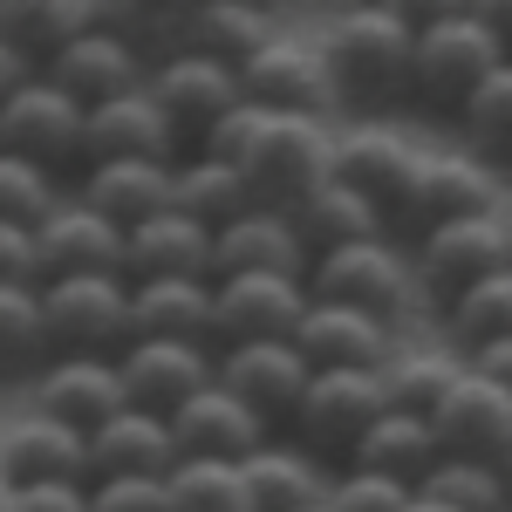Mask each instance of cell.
<instances>
[{
    "mask_svg": "<svg viewBox=\"0 0 512 512\" xmlns=\"http://www.w3.org/2000/svg\"><path fill=\"white\" fill-rule=\"evenodd\" d=\"M198 7H205V0H158V14H178V21H185V14H198Z\"/></svg>",
    "mask_w": 512,
    "mask_h": 512,
    "instance_id": "cell-51",
    "label": "cell"
},
{
    "mask_svg": "<svg viewBox=\"0 0 512 512\" xmlns=\"http://www.w3.org/2000/svg\"><path fill=\"white\" fill-rule=\"evenodd\" d=\"M260 7H280V0H260Z\"/></svg>",
    "mask_w": 512,
    "mask_h": 512,
    "instance_id": "cell-57",
    "label": "cell"
},
{
    "mask_svg": "<svg viewBox=\"0 0 512 512\" xmlns=\"http://www.w3.org/2000/svg\"><path fill=\"white\" fill-rule=\"evenodd\" d=\"M308 294H315V301L362 308V315L390 321V328H403V335H410V315L424 308V287H417V267H410V246H403L396 233L349 239V246H335V253H315Z\"/></svg>",
    "mask_w": 512,
    "mask_h": 512,
    "instance_id": "cell-2",
    "label": "cell"
},
{
    "mask_svg": "<svg viewBox=\"0 0 512 512\" xmlns=\"http://www.w3.org/2000/svg\"><path fill=\"white\" fill-rule=\"evenodd\" d=\"M328 69H335V89L355 117H383L390 103L410 96V48H417V28H403L383 0H349L335 21H328Z\"/></svg>",
    "mask_w": 512,
    "mask_h": 512,
    "instance_id": "cell-1",
    "label": "cell"
},
{
    "mask_svg": "<svg viewBox=\"0 0 512 512\" xmlns=\"http://www.w3.org/2000/svg\"><path fill=\"white\" fill-rule=\"evenodd\" d=\"M437 458H444V444H437L431 431V417H417V410H383L369 431L355 437V451H349V465H362V472H383V478H403L410 492H417V478L431 472Z\"/></svg>",
    "mask_w": 512,
    "mask_h": 512,
    "instance_id": "cell-30",
    "label": "cell"
},
{
    "mask_svg": "<svg viewBox=\"0 0 512 512\" xmlns=\"http://www.w3.org/2000/svg\"><path fill=\"white\" fill-rule=\"evenodd\" d=\"M89 512H171V485L164 478H96Z\"/></svg>",
    "mask_w": 512,
    "mask_h": 512,
    "instance_id": "cell-44",
    "label": "cell"
},
{
    "mask_svg": "<svg viewBox=\"0 0 512 512\" xmlns=\"http://www.w3.org/2000/svg\"><path fill=\"white\" fill-rule=\"evenodd\" d=\"M308 376H315V362L294 349V335L287 342H219V383L239 403H253L267 424H287L294 417Z\"/></svg>",
    "mask_w": 512,
    "mask_h": 512,
    "instance_id": "cell-18",
    "label": "cell"
},
{
    "mask_svg": "<svg viewBox=\"0 0 512 512\" xmlns=\"http://www.w3.org/2000/svg\"><path fill=\"white\" fill-rule=\"evenodd\" d=\"M431 431L444 444V458H485V465H499L512 444V390L492 383V376H478L472 362H465L458 390L431 410Z\"/></svg>",
    "mask_w": 512,
    "mask_h": 512,
    "instance_id": "cell-19",
    "label": "cell"
},
{
    "mask_svg": "<svg viewBox=\"0 0 512 512\" xmlns=\"http://www.w3.org/2000/svg\"><path fill=\"white\" fill-rule=\"evenodd\" d=\"M506 55L512 48L465 7V14H451V21H437V28L417 35V48H410V96H417L424 110L458 117V103H465Z\"/></svg>",
    "mask_w": 512,
    "mask_h": 512,
    "instance_id": "cell-4",
    "label": "cell"
},
{
    "mask_svg": "<svg viewBox=\"0 0 512 512\" xmlns=\"http://www.w3.org/2000/svg\"><path fill=\"white\" fill-rule=\"evenodd\" d=\"M403 512H451V506H437V499H424V492H410V506Z\"/></svg>",
    "mask_w": 512,
    "mask_h": 512,
    "instance_id": "cell-52",
    "label": "cell"
},
{
    "mask_svg": "<svg viewBox=\"0 0 512 512\" xmlns=\"http://www.w3.org/2000/svg\"><path fill=\"white\" fill-rule=\"evenodd\" d=\"M410 267H417V287L424 301H458L472 280L512 267V233H506V205L499 212H465V219H444V226H424L410 233Z\"/></svg>",
    "mask_w": 512,
    "mask_h": 512,
    "instance_id": "cell-5",
    "label": "cell"
},
{
    "mask_svg": "<svg viewBox=\"0 0 512 512\" xmlns=\"http://www.w3.org/2000/svg\"><path fill=\"white\" fill-rule=\"evenodd\" d=\"M82 7V28L89 35H117L130 41V48H144V41L158 35V0H76Z\"/></svg>",
    "mask_w": 512,
    "mask_h": 512,
    "instance_id": "cell-43",
    "label": "cell"
},
{
    "mask_svg": "<svg viewBox=\"0 0 512 512\" xmlns=\"http://www.w3.org/2000/svg\"><path fill=\"white\" fill-rule=\"evenodd\" d=\"M192 151V137L164 117V103L151 89H130V96H110L82 117V164L103 158H151V164H178Z\"/></svg>",
    "mask_w": 512,
    "mask_h": 512,
    "instance_id": "cell-14",
    "label": "cell"
},
{
    "mask_svg": "<svg viewBox=\"0 0 512 512\" xmlns=\"http://www.w3.org/2000/svg\"><path fill=\"white\" fill-rule=\"evenodd\" d=\"M14 512H89V485H21Z\"/></svg>",
    "mask_w": 512,
    "mask_h": 512,
    "instance_id": "cell-46",
    "label": "cell"
},
{
    "mask_svg": "<svg viewBox=\"0 0 512 512\" xmlns=\"http://www.w3.org/2000/svg\"><path fill=\"white\" fill-rule=\"evenodd\" d=\"M171 437H178V458H226V465H239V458H253L274 437V424L212 376L205 390H192L171 410Z\"/></svg>",
    "mask_w": 512,
    "mask_h": 512,
    "instance_id": "cell-16",
    "label": "cell"
},
{
    "mask_svg": "<svg viewBox=\"0 0 512 512\" xmlns=\"http://www.w3.org/2000/svg\"><path fill=\"white\" fill-rule=\"evenodd\" d=\"M41 233V280L48 274H130V233L117 219H103L96 205H82L76 192L62 198Z\"/></svg>",
    "mask_w": 512,
    "mask_h": 512,
    "instance_id": "cell-20",
    "label": "cell"
},
{
    "mask_svg": "<svg viewBox=\"0 0 512 512\" xmlns=\"http://www.w3.org/2000/svg\"><path fill=\"white\" fill-rule=\"evenodd\" d=\"M458 130H465V151L485 158L492 171L512 164V55L458 103Z\"/></svg>",
    "mask_w": 512,
    "mask_h": 512,
    "instance_id": "cell-36",
    "label": "cell"
},
{
    "mask_svg": "<svg viewBox=\"0 0 512 512\" xmlns=\"http://www.w3.org/2000/svg\"><path fill=\"white\" fill-rule=\"evenodd\" d=\"M55 355L48 315H41V280H0V383L35 376Z\"/></svg>",
    "mask_w": 512,
    "mask_h": 512,
    "instance_id": "cell-35",
    "label": "cell"
},
{
    "mask_svg": "<svg viewBox=\"0 0 512 512\" xmlns=\"http://www.w3.org/2000/svg\"><path fill=\"white\" fill-rule=\"evenodd\" d=\"M219 287V342H287L308 315V280L294 274H226Z\"/></svg>",
    "mask_w": 512,
    "mask_h": 512,
    "instance_id": "cell-21",
    "label": "cell"
},
{
    "mask_svg": "<svg viewBox=\"0 0 512 512\" xmlns=\"http://www.w3.org/2000/svg\"><path fill=\"white\" fill-rule=\"evenodd\" d=\"M82 35L76 0H0V41H14L28 62H48L62 41Z\"/></svg>",
    "mask_w": 512,
    "mask_h": 512,
    "instance_id": "cell-38",
    "label": "cell"
},
{
    "mask_svg": "<svg viewBox=\"0 0 512 512\" xmlns=\"http://www.w3.org/2000/svg\"><path fill=\"white\" fill-rule=\"evenodd\" d=\"M28 410L55 417V424H76L89 437L96 424H110L117 410H130L117 355H48L28 376Z\"/></svg>",
    "mask_w": 512,
    "mask_h": 512,
    "instance_id": "cell-12",
    "label": "cell"
},
{
    "mask_svg": "<svg viewBox=\"0 0 512 512\" xmlns=\"http://www.w3.org/2000/svg\"><path fill=\"white\" fill-rule=\"evenodd\" d=\"M383 7H390V14L403 21V28H417V35H424V28H437V21L465 14L472 0H383Z\"/></svg>",
    "mask_w": 512,
    "mask_h": 512,
    "instance_id": "cell-47",
    "label": "cell"
},
{
    "mask_svg": "<svg viewBox=\"0 0 512 512\" xmlns=\"http://www.w3.org/2000/svg\"><path fill=\"white\" fill-rule=\"evenodd\" d=\"M280 35V7H260V0H205L198 14H185V41L246 69L267 41Z\"/></svg>",
    "mask_w": 512,
    "mask_h": 512,
    "instance_id": "cell-33",
    "label": "cell"
},
{
    "mask_svg": "<svg viewBox=\"0 0 512 512\" xmlns=\"http://www.w3.org/2000/svg\"><path fill=\"white\" fill-rule=\"evenodd\" d=\"M130 335L212 342V349H219V287H212V274L130 280Z\"/></svg>",
    "mask_w": 512,
    "mask_h": 512,
    "instance_id": "cell-24",
    "label": "cell"
},
{
    "mask_svg": "<svg viewBox=\"0 0 512 512\" xmlns=\"http://www.w3.org/2000/svg\"><path fill=\"white\" fill-rule=\"evenodd\" d=\"M62 198H69V192H62L55 171L14 158V151H0V219H14V226H41Z\"/></svg>",
    "mask_w": 512,
    "mask_h": 512,
    "instance_id": "cell-41",
    "label": "cell"
},
{
    "mask_svg": "<svg viewBox=\"0 0 512 512\" xmlns=\"http://www.w3.org/2000/svg\"><path fill=\"white\" fill-rule=\"evenodd\" d=\"M396 342H403V328L362 315V308H342V301H308V315L294 328V349L315 369H383Z\"/></svg>",
    "mask_w": 512,
    "mask_h": 512,
    "instance_id": "cell-25",
    "label": "cell"
},
{
    "mask_svg": "<svg viewBox=\"0 0 512 512\" xmlns=\"http://www.w3.org/2000/svg\"><path fill=\"white\" fill-rule=\"evenodd\" d=\"M41 315L55 355H123L130 342V274H48Z\"/></svg>",
    "mask_w": 512,
    "mask_h": 512,
    "instance_id": "cell-6",
    "label": "cell"
},
{
    "mask_svg": "<svg viewBox=\"0 0 512 512\" xmlns=\"http://www.w3.org/2000/svg\"><path fill=\"white\" fill-rule=\"evenodd\" d=\"M35 76H41V62H28V55H21L14 41H0V103H7V96H14L21 82H35Z\"/></svg>",
    "mask_w": 512,
    "mask_h": 512,
    "instance_id": "cell-49",
    "label": "cell"
},
{
    "mask_svg": "<svg viewBox=\"0 0 512 512\" xmlns=\"http://www.w3.org/2000/svg\"><path fill=\"white\" fill-rule=\"evenodd\" d=\"M315 253L308 239L294 233V212H274V205H246L239 219H226L212 233V280L226 274H294L308 280Z\"/></svg>",
    "mask_w": 512,
    "mask_h": 512,
    "instance_id": "cell-17",
    "label": "cell"
},
{
    "mask_svg": "<svg viewBox=\"0 0 512 512\" xmlns=\"http://www.w3.org/2000/svg\"><path fill=\"white\" fill-rule=\"evenodd\" d=\"M144 89L164 103V117L178 123L185 137H205L212 123L226 117V110H239L246 103V89H239V69L233 62H219V55H205V48H192V41H178L171 55H158L151 62V76H144Z\"/></svg>",
    "mask_w": 512,
    "mask_h": 512,
    "instance_id": "cell-11",
    "label": "cell"
},
{
    "mask_svg": "<svg viewBox=\"0 0 512 512\" xmlns=\"http://www.w3.org/2000/svg\"><path fill=\"white\" fill-rule=\"evenodd\" d=\"M171 465H178V437H171V417L158 410L130 403L89 431V485L96 478H171Z\"/></svg>",
    "mask_w": 512,
    "mask_h": 512,
    "instance_id": "cell-26",
    "label": "cell"
},
{
    "mask_svg": "<svg viewBox=\"0 0 512 512\" xmlns=\"http://www.w3.org/2000/svg\"><path fill=\"white\" fill-rule=\"evenodd\" d=\"M499 478H506V499H512V444H506V458H499Z\"/></svg>",
    "mask_w": 512,
    "mask_h": 512,
    "instance_id": "cell-53",
    "label": "cell"
},
{
    "mask_svg": "<svg viewBox=\"0 0 512 512\" xmlns=\"http://www.w3.org/2000/svg\"><path fill=\"white\" fill-rule=\"evenodd\" d=\"M458 376H465V349L444 335V342H431V335H403L390 349V362H383V390H390L396 410H417V417H431L444 396L458 390Z\"/></svg>",
    "mask_w": 512,
    "mask_h": 512,
    "instance_id": "cell-29",
    "label": "cell"
},
{
    "mask_svg": "<svg viewBox=\"0 0 512 512\" xmlns=\"http://www.w3.org/2000/svg\"><path fill=\"white\" fill-rule=\"evenodd\" d=\"M417 492L437 499V506H451V512H499L506 506V478L485 458H437L431 472L417 478Z\"/></svg>",
    "mask_w": 512,
    "mask_h": 512,
    "instance_id": "cell-40",
    "label": "cell"
},
{
    "mask_svg": "<svg viewBox=\"0 0 512 512\" xmlns=\"http://www.w3.org/2000/svg\"><path fill=\"white\" fill-rule=\"evenodd\" d=\"M76 198L96 205L103 219H117L123 233L158 219L171 205V164H151V158H103V164H82L76 171Z\"/></svg>",
    "mask_w": 512,
    "mask_h": 512,
    "instance_id": "cell-28",
    "label": "cell"
},
{
    "mask_svg": "<svg viewBox=\"0 0 512 512\" xmlns=\"http://www.w3.org/2000/svg\"><path fill=\"white\" fill-rule=\"evenodd\" d=\"M506 233H512V198H506Z\"/></svg>",
    "mask_w": 512,
    "mask_h": 512,
    "instance_id": "cell-56",
    "label": "cell"
},
{
    "mask_svg": "<svg viewBox=\"0 0 512 512\" xmlns=\"http://www.w3.org/2000/svg\"><path fill=\"white\" fill-rule=\"evenodd\" d=\"M472 14H478V21H485V28H492L499 41H506V48H512V0H472Z\"/></svg>",
    "mask_w": 512,
    "mask_h": 512,
    "instance_id": "cell-50",
    "label": "cell"
},
{
    "mask_svg": "<svg viewBox=\"0 0 512 512\" xmlns=\"http://www.w3.org/2000/svg\"><path fill=\"white\" fill-rule=\"evenodd\" d=\"M82 117H89V110H82L69 89H55L48 76H35L0 103V151L41 164V171H55V178H62L69 164L82 171Z\"/></svg>",
    "mask_w": 512,
    "mask_h": 512,
    "instance_id": "cell-10",
    "label": "cell"
},
{
    "mask_svg": "<svg viewBox=\"0 0 512 512\" xmlns=\"http://www.w3.org/2000/svg\"><path fill=\"white\" fill-rule=\"evenodd\" d=\"M499 512H512V499H506V506H499Z\"/></svg>",
    "mask_w": 512,
    "mask_h": 512,
    "instance_id": "cell-58",
    "label": "cell"
},
{
    "mask_svg": "<svg viewBox=\"0 0 512 512\" xmlns=\"http://www.w3.org/2000/svg\"><path fill=\"white\" fill-rule=\"evenodd\" d=\"M0 478L21 492V485H89V437L76 424H55V417H14L0 431Z\"/></svg>",
    "mask_w": 512,
    "mask_h": 512,
    "instance_id": "cell-22",
    "label": "cell"
},
{
    "mask_svg": "<svg viewBox=\"0 0 512 512\" xmlns=\"http://www.w3.org/2000/svg\"><path fill=\"white\" fill-rule=\"evenodd\" d=\"M465 362H472L478 376H492V383H506V390H512V335H499V342H478V349H465Z\"/></svg>",
    "mask_w": 512,
    "mask_h": 512,
    "instance_id": "cell-48",
    "label": "cell"
},
{
    "mask_svg": "<svg viewBox=\"0 0 512 512\" xmlns=\"http://www.w3.org/2000/svg\"><path fill=\"white\" fill-rule=\"evenodd\" d=\"M410 506V485L383 472H362V465H335L328 485V512H403Z\"/></svg>",
    "mask_w": 512,
    "mask_h": 512,
    "instance_id": "cell-42",
    "label": "cell"
},
{
    "mask_svg": "<svg viewBox=\"0 0 512 512\" xmlns=\"http://www.w3.org/2000/svg\"><path fill=\"white\" fill-rule=\"evenodd\" d=\"M239 89H246V103L280 110V117H328L335 123V110H342L328 48H321L315 35H294V28H280V35L239 69Z\"/></svg>",
    "mask_w": 512,
    "mask_h": 512,
    "instance_id": "cell-8",
    "label": "cell"
},
{
    "mask_svg": "<svg viewBox=\"0 0 512 512\" xmlns=\"http://www.w3.org/2000/svg\"><path fill=\"white\" fill-rule=\"evenodd\" d=\"M444 328H451V342H458V349H478V342L512 335V267L472 280L458 301H444Z\"/></svg>",
    "mask_w": 512,
    "mask_h": 512,
    "instance_id": "cell-39",
    "label": "cell"
},
{
    "mask_svg": "<svg viewBox=\"0 0 512 512\" xmlns=\"http://www.w3.org/2000/svg\"><path fill=\"white\" fill-rule=\"evenodd\" d=\"M41 76L55 82V89H69L82 110H96V103H110V96L144 89L151 55H144V48H130V41H117V35H89V28H82L76 41H62V48L41 62Z\"/></svg>",
    "mask_w": 512,
    "mask_h": 512,
    "instance_id": "cell-23",
    "label": "cell"
},
{
    "mask_svg": "<svg viewBox=\"0 0 512 512\" xmlns=\"http://www.w3.org/2000/svg\"><path fill=\"white\" fill-rule=\"evenodd\" d=\"M171 205L185 212V219H198V226H226V219H239L246 205H253V192H246V178H239V164L226 158H205V151H185V158L171 164Z\"/></svg>",
    "mask_w": 512,
    "mask_h": 512,
    "instance_id": "cell-34",
    "label": "cell"
},
{
    "mask_svg": "<svg viewBox=\"0 0 512 512\" xmlns=\"http://www.w3.org/2000/svg\"><path fill=\"white\" fill-rule=\"evenodd\" d=\"M0 512H14V485L7 478H0Z\"/></svg>",
    "mask_w": 512,
    "mask_h": 512,
    "instance_id": "cell-54",
    "label": "cell"
},
{
    "mask_svg": "<svg viewBox=\"0 0 512 512\" xmlns=\"http://www.w3.org/2000/svg\"><path fill=\"white\" fill-rule=\"evenodd\" d=\"M424 158H431V151H424L396 117H349V123H335V178H342L349 192L376 198L383 212L403 205V192H410V178L424 171Z\"/></svg>",
    "mask_w": 512,
    "mask_h": 512,
    "instance_id": "cell-9",
    "label": "cell"
},
{
    "mask_svg": "<svg viewBox=\"0 0 512 512\" xmlns=\"http://www.w3.org/2000/svg\"><path fill=\"white\" fill-rule=\"evenodd\" d=\"M0 280H41V233L0 219Z\"/></svg>",
    "mask_w": 512,
    "mask_h": 512,
    "instance_id": "cell-45",
    "label": "cell"
},
{
    "mask_svg": "<svg viewBox=\"0 0 512 512\" xmlns=\"http://www.w3.org/2000/svg\"><path fill=\"white\" fill-rule=\"evenodd\" d=\"M246 472V492L260 512H294V506H321L328 485H335V465L315 458L301 437H267L253 458H239Z\"/></svg>",
    "mask_w": 512,
    "mask_h": 512,
    "instance_id": "cell-27",
    "label": "cell"
},
{
    "mask_svg": "<svg viewBox=\"0 0 512 512\" xmlns=\"http://www.w3.org/2000/svg\"><path fill=\"white\" fill-rule=\"evenodd\" d=\"M123 369V396L137 410H158L171 417L192 390H205L219 376V349L212 342H164V335H130L117 355Z\"/></svg>",
    "mask_w": 512,
    "mask_h": 512,
    "instance_id": "cell-15",
    "label": "cell"
},
{
    "mask_svg": "<svg viewBox=\"0 0 512 512\" xmlns=\"http://www.w3.org/2000/svg\"><path fill=\"white\" fill-rule=\"evenodd\" d=\"M294 233L308 239V253H335V246H349V239L390 233V212H383L376 198L349 192L342 178H328V185H315V192L294 205Z\"/></svg>",
    "mask_w": 512,
    "mask_h": 512,
    "instance_id": "cell-32",
    "label": "cell"
},
{
    "mask_svg": "<svg viewBox=\"0 0 512 512\" xmlns=\"http://www.w3.org/2000/svg\"><path fill=\"white\" fill-rule=\"evenodd\" d=\"M499 205H506V192H499V171L485 158H472V151H431L390 219L403 233H424V226L465 219V212H499Z\"/></svg>",
    "mask_w": 512,
    "mask_h": 512,
    "instance_id": "cell-13",
    "label": "cell"
},
{
    "mask_svg": "<svg viewBox=\"0 0 512 512\" xmlns=\"http://www.w3.org/2000/svg\"><path fill=\"white\" fill-rule=\"evenodd\" d=\"M164 274H212V226L185 219L178 205L130 226V280H164Z\"/></svg>",
    "mask_w": 512,
    "mask_h": 512,
    "instance_id": "cell-31",
    "label": "cell"
},
{
    "mask_svg": "<svg viewBox=\"0 0 512 512\" xmlns=\"http://www.w3.org/2000/svg\"><path fill=\"white\" fill-rule=\"evenodd\" d=\"M239 178H246L253 205L294 212L315 185L335 178V123L260 110V130H253V144H246V158H239Z\"/></svg>",
    "mask_w": 512,
    "mask_h": 512,
    "instance_id": "cell-3",
    "label": "cell"
},
{
    "mask_svg": "<svg viewBox=\"0 0 512 512\" xmlns=\"http://www.w3.org/2000/svg\"><path fill=\"white\" fill-rule=\"evenodd\" d=\"M294 512H328V499H321V506H294Z\"/></svg>",
    "mask_w": 512,
    "mask_h": 512,
    "instance_id": "cell-55",
    "label": "cell"
},
{
    "mask_svg": "<svg viewBox=\"0 0 512 512\" xmlns=\"http://www.w3.org/2000/svg\"><path fill=\"white\" fill-rule=\"evenodd\" d=\"M164 485H171V512H260L246 492V472L226 458H178Z\"/></svg>",
    "mask_w": 512,
    "mask_h": 512,
    "instance_id": "cell-37",
    "label": "cell"
},
{
    "mask_svg": "<svg viewBox=\"0 0 512 512\" xmlns=\"http://www.w3.org/2000/svg\"><path fill=\"white\" fill-rule=\"evenodd\" d=\"M383 410H390L383 369H315L301 403H294V417H287V437H301L315 458H342L349 465L355 437L369 431Z\"/></svg>",
    "mask_w": 512,
    "mask_h": 512,
    "instance_id": "cell-7",
    "label": "cell"
}]
</instances>
